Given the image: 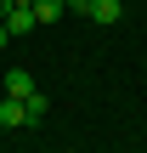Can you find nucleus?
Listing matches in <instances>:
<instances>
[{"label":"nucleus","instance_id":"nucleus-7","mask_svg":"<svg viewBox=\"0 0 147 153\" xmlns=\"http://www.w3.org/2000/svg\"><path fill=\"white\" fill-rule=\"evenodd\" d=\"M6 45H11V34H6V23H0V51H6Z\"/></svg>","mask_w":147,"mask_h":153},{"label":"nucleus","instance_id":"nucleus-1","mask_svg":"<svg viewBox=\"0 0 147 153\" xmlns=\"http://www.w3.org/2000/svg\"><path fill=\"white\" fill-rule=\"evenodd\" d=\"M28 97H0V125L6 131H17V125H28V108H23Z\"/></svg>","mask_w":147,"mask_h":153},{"label":"nucleus","instance_id":"nucleus-6","mask_svg":"<svg viewBox=\"0 0 147 153\" xmlns=\"http://www.w3.org/2000/svg\"><path fill=\"white\" fill-rule=\"evenodd\" d=\"M23 108H28V125H40V119H45V108H51V102H45V97H40V91H34V97H28V102H23Z\"/></svg>","mask_w":147,"mask_h":153},{"label":"nucleus","instance_id":"nucleus-3","mask_svg":"<svg viewBox=\"0 0 147 153\" xmlns=\"http://www.w3.org/2000/svg\"><path fill=\"white\" fill-rule=\"evenodd\" d=\"M40 85H34V74L28 68H6V97H34Z\"/></svg>","mask_w":147,"mask_h":153},{"label":"nucleus","instance_id":"nucleus-5","mask_svg":"<svg viewBox=\"0 0 147 153\" xmlns=\"http://www.w3.org/2000/svg\"><path fill=\"white\" fill-rule=\"evenodd\" d=\"M28 11H34V23H57V17H62L68 6H62V0H34Z\"/></svg>","mask_w":147,"mask_h":153},{"label":"nucleus","instance_id":"nucleus-8","mask_svg":"<svg viewBox=\"0 0 147 153\" xmlns=\"http://www.w3.org/2000/svg\"><path fill=\"white\" fill-rule=\"evenodd\" d=\"M6 6H11V0H0V17H6Z\"/></svg>","mask_w":147,"mask_h":153},{"label":"nucleus","instance_id":"nucleus-4","mask_svg":"<svg viewBox=\"0 0 147 153\" xmlns=\"http://www.w3.org/2000/svg\"><path fill=\"white\" fill-rule=\"evenodd\" d=\"M85 17H91V23H119V17H125V6H119V0H91V6H85Z\"/></svg>","mask_w":147,"mask_h":153},{"label":"nucleus","instance_id":"nucleus-2","mask_svg":"<svg viewBox=\"0 0 147 153\" xmlns=\"http://www.w3.org/2000/svg\"><path fill=\"white\" fill-rule=\"evenodd\" d=\"M0 23H6V34L17 40V34H28V28H34V11H28V6H6V17H0Z\"/></svg>","mask_w":147,"mask_h":153}]
</instances>
